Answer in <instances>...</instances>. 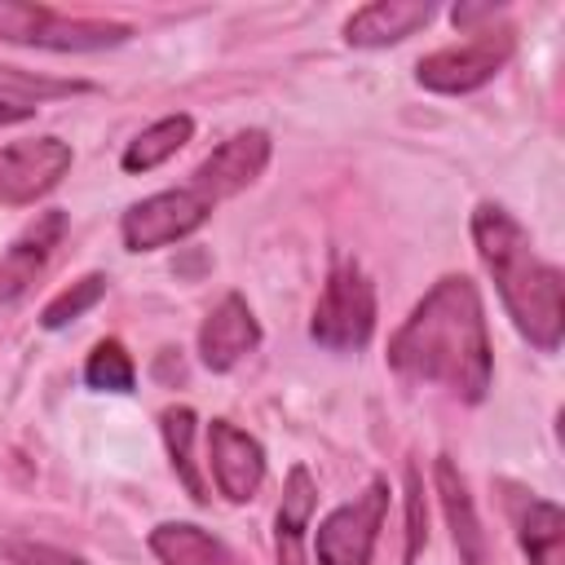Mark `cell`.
<instances>
[{
    "label": "cell",
    "instance_id": "6da1fadb",
    "mask_svg": "<svg viewBox=\"0 0 565 565\" xmlns=\"http://www.w3.org/2000/svg\"><path fill=\"white\" fill-rule=\"evenodd\" d=\"M388 366L415 384H441L463 402L490 393V335L481 291L463 274L437 278L388 340Z\"/></svg>",
    "mask_w": 565,
    "mask_h": 565
},
{
    "label": "cell",
    "instance_id": "7a4b0ae2",
    "mask_svg": "<svg viewBox=\"0 0 565 565\" xmlns=\"http://www.w3.org/2000/svg\"><path fill=\"white\" fill-rule=\"evenodd\" d=\"M472 243H477V256H481L486 274L494 278V287L503 296V309H508L512 327L543 353L561 349V335H565V282H561V269L547 265L534 252L525 225L499 203H477Z\"/></svg>",
    "mask_w": 565,
    "mask_h": 565
},
{
    "label": "cell",
    "instance_id": "3957f363",
    "mask_svg": "<svg viewBox=\"0 0 565 565\" xmlns=\"http://www.w3.org/2000/svg\"><path fill=\"white\" fill-rule=\"evenodd\" d=\"M371 331H375V287L358 260L335 256L327 287L313 305L309 335L331 353H353L371 340Z\"/></svg>",
    "mask_w": 565,
    "mask_h": 565
},
{
    "label": "cell",
    "instance_id": "277c9868",
    "mask_svg": "<svg viewBox=\"0 0 565 565\" xmlns=\"http://www.w3.org/2000/svg\"><path fill=\"white\" fill-rule=\"evenodd\" d=\"M512 49H516V31H512L508 22H499V26H477L463 44H446V49L419 57L415 79H419L428 93H446V97L472 93V88L490 84V79L508 66Z\"/></svg>",
    "mask_w": 565,
    "mask_h": 565
},
{
    "label": "cell",
    "instance_id": "5b68a950",
    "mask_svg": "<svg viewBox=\"0 0 565 565\" xmlns=\"http://www.w3.org/2000/svg\"><path fill=\"white\" fill-rule=\"evenodd\" d=\"M132 31L124 22H97V18H66L44 4H22V0H0V40L9 44H35L53 53H93L124 44Z\"/></svg>",
    "mask_w": 565,
    "mask_h": 565
},
{
    "label": "cell",
    "instance_id": "8992f818",
    "mask_svg": "<svg viewBox=\"0 0 565 565\" xmlns=\"http://www.w3.org/2000/svg\"><path fill=\"white\" fill-rule=\"evenodd\" d=\"M388 516V481H371L362 494L340 503L313 534V556L318 565H371V552L380 543Z\"/></svg>",
    "mask_w": 565,
    "mask_h": 565
},
{
    "label": "cell",
    "instance_id": "52a82bcc",
    "mask_svg": "<svg viewBox=\"0 0 565 565\" xmlns=\"http://www.w3.org/2000/svg\"><path fill=\"white\" fill-rule=\"evenodd\" d=\"M212 203L181 185V190H159L141 203H132L119 221V234H124V247L128 252H154V247H168V243H181L190 238L203 221H207Z\"/></svg>",
    "mask_w": 565,
    "mask_h": 565
},
{
    "label": "cell",
    "instance_id": "ba28073f",
    "mask_svg": "<svg viewBox=\"0 0 565 565\" xmlns=\"http://www.w3.org/2000/svg\"><path fill=\"white\" fill-rule=\"evenodd\" d=\"M71 172V146L62 137H26L0 150V203L22 207L44 199Z\"/></svg>",
    "mask_w": 565,
    "mask_h": 565
},
{
    "label": "cell",
    "instance_id": "9c48e42d",
    "mask_svg": "<svg viewBox=\"0 0 565 565\" xmlns=\"http://www.w3.org/2000/svg\"><path fill=\"white\" fill-rule=\"evenodd\" d=\"M265 163H269V132L243 128V132H234L230 141H221V146L194 168L190 190H199V194L216 207L221 199L247 190V185L265 172Z\"/></svg>",
    "mask_w": 565,
    "mask_h": 565
},
{
    "label": "cell",
    "instance_id": "30bf717a",
    "mask_svg": "<svg viewBox=\"0 0 565 565\" xmlns=\"http://www.w3.org/2000/svg\"><path fill=\"white\" fill-rule=\"evenodd\" d=\"M207 463L216 477V490L230 503H247L265 481V450L252 433H243L230 419L207 424Z\"/></svg>",
    "mask_w": 565,
    "mask_h": 565
},
{
    "label": "cell",
    "instance_id": "8fae6325",
    "mask_svg": "<svg viewBox=\"0 0 565 565\" xmlns=\"http://www.w3.org/2000/svg\"><path fill=\"white\" fill-rule=\"evenodd\" d=\"M66 238V212L53 207V212H40L4 252H0V305H13L40 274L44 265L53 260L57 243Z\"/></svg>",
    "mask_w": 565,
    "mask_h": 565
},
{
    "label": "cell",
    "instance_id": "7c38bea8",
    "mask_svg": "<svg viewBox=\"0 0 565 565\" xmlns=\"http://www.w3.org/2000/svg\"><path fill=\"white\" fill-rule=\"evenodd\" d=\"M260 344V322L247 309V300L238 291H230L199 327V358L207 371H230L238 366L252 349Z\"/></svg>",
    "mask_w": 565,
    "mask_h": 565
},
{
    "label": "cell",
    "instance_id": "4fadbf2b",
    "mask_svg": "<svg viewBox=\"0 0 565 565\" xmlns=\"http://www.w3.org/2000/svg\"><path fill=\"white\" fill-rule=\"evenodd\" d=\"M433 22L428 0H375L344 22V40L358 49H388Z\"/></svg>",
    "mask_w": 565,
    "mask_h": 565
},
{
    "label": "cell",
    "instance_id": "5bb4252c",
    "mask_svg": "<svg viewBox=\"0 0 565 565\" xmlns=\"http://www.w3.org/2000/svg\"><path fill=\"white\" fill-rule=\"evenodd\" d=\"M433 477H437L441 512H446V521H450L459 561H463V565H490V539H486V530H481V521H477V508H472V494H468L463 472H459L446 455H437Z\"/></svg>",
    "mask_w": 565,
    "mask_h": 565
},
{
    "label": "cell",
    "instance_id": "9a60e30c",
    "mask_svg": "<svg viewBox=\"0 0 565 565\" xmlns=\"http://www.w3.org/2000/svg\"><path fill=\"white\" fill-rule=\"evenodd\" d=\"M512 521H516V543L530 556V565H565V512L552 499L516 490Z\"/></svg>",
    "mask_w": 565,
    "mask_h": 565
},
{
    "label": "cell",
    "instance_id": "2e32d148",
    "mask_svg": "<svg viewBox=\"0 0 565 565\" xmlns=\"http://www.w3.org/2000/svg\"><path fill=\"white\" fill-rule=\"evenodd\" d=\"M313 503H318V486H313L309 468L296 463V468L287 472L282 503H278V516H274V552H278V565H309L305 530H309Z\"/></svg>",
    "mask_w": 565,
    "mask_h": 565
},
{
    "label": "cell",
    "instance_id": "e0dca14e",
    "mask_svg": "<svg viewBox=\"0 0 565 565\" xmlns=\"http://www.w3.org/2000/svg\"><path fill=\"white\" fill-rule=\"evenodd\" d=\"M150 552L163 565H230V552L216 534L190 521H163L150 530Z\"/></svg>",
    "mask_w": 565,
    "mask_h": 565
},
{
    "label": "cell",
    "instance_id": "ac0fdd59",
    "mask_svg": "<svg viewBox=\"0 0 565 565\" xmlns=\"http://www.w3.org/2000/svg\"><path fill=\"white\" fill-rule=\"evenodd\" d=\"M190 137H194V119H190L185 110L163 115V119H154L150 128H141V132L124 146L119 168H124V172H150V168L168 163V159H172Z\"/></svg>",
    "mask_w": 565,
    "mask_h": 565
},
{
    "label": "cell",
    "instance_id": "d6986e66",
    "mask_svg": "<svg viewBox=\"0 0 565 565\" xmlns=\"http://www.w3.org/2000/svg\"><path fill=\"white\" fill-rule=\"evenodd\" d=\"M159 428H163V441H168V455H172V468H177L185 494L194 503H207V486L194 468V411L190 406H168L159 415Z\"/></svg>",
    "mask_w": 565,
    "mask_h": 565
},
{
    "label": "cell",
    "instance_id": "ffe728a7",
    "mask_svg": "<svg viewBox=\"0 0 565 565\" xmlns=\"http://www.w3.org/2000/svg\"><path fill=\"white\" fill-rule=\"evenodd\" d=\"M84 384L97 393H132L137 384V366L128 358V349L119 340H102L93 344L88 362H84Z\"/></svg>",
    "mask_w": 565,
    "mask_h": 565
},
{
    "label": "cell",
    "instance_id": "44dd1931",
    "mask_svg": "<svg viewBox=\"0 0 565 565\" xmlns=\"http://www.w3.org/2000/svg\"><path fill=\"white\" fill-rule=\"evenodd\" d=\"M102 296H106V274H84L79 282H71L66 291H57V296L44 305L40 327H44V331H57V327L75 322L79 313H88V309H93Z\"/></svg>",
    "mask_w": 565,
    "mask_h": 565
},
{
    "label": "cell",
    "instance_id": "7402d4cb",
    "mask_svg": "<svg viewBox=\"0 0 565 565\" xmlns=\"http://www.w3.org/2000/svg\"><path fill=\"white\" fill-rule=\"evenodd\" d=\"M406 556H402V565H415V556H419V547L428 543V516H424V486H419V468H411L406 472Z\"/></svg>",
    "mask_w": 565,
    "mask_h": 565
},
{
    "label": "cell",
    "instance_id": "603a6c76",
    "mask_svg": "<svg viewBox=\"0 0 565 565\" xmlns=\"http://www.w3.org/2000/svg\"><path fill=\"white\" fill-rule=\"evenodd\" d=\"M0 552L13 565H84V556H75V552H62V547H49V543H26V539L0 543Z\"/></svg>",
    "mask_w": 565,
    "mask_h": 565
},
{
    "label": "cell",
    "instance_id": "cb8c5ba5",
    "mask_svg": "<svg viewBox=\"0 0 565 565\" xmlns=\"http://www.w3.org/2000/svg\"><path fill=\"white\" fill-rule=\"evenodd\" d=\"M31 115H35V106H31V102H4V97H0V128L22 124V119H31Z\"/></svg>",
    "mask_w": 565,
    "mask_h": 565
}]
</instances>
